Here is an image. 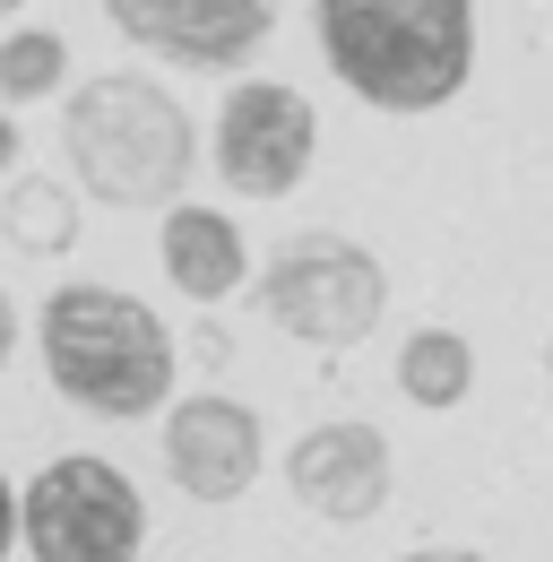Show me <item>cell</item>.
<instances>
[{
    "instance_id": "6da1fadb",
    "label": "cell",
    "mask_w": 553,
    "mask_h": 562,
    "mask_svg": "<svg viewBox=\"0 0 553 562\" xmlns=\"http://www.w3.org/2000/svg\"><path fill=\"white\" fill-rule=\"evenodd\" d=\"M312 35L372 113H441L476 78V0H312Z\"/></svg>"
},
{
    "instance_id": "7a4b0ae2",
    "label": "cell",
    "mask_w": 553,
    "mask_h": 562,
    "mask_svg": "<svg viewBox=\"0 0 553 562\" xmlns=\"http://www.w3.org/2000/svg\"><path fill=\"white\" fill-rule=\"evenodd\" d=\"M61 147H69V182L95 209H173L191 165H200V131L182 113V95L147 70H95L69 87L61 104Z\"/></svg>"
},
{
    "instance_id": "3957f363",
    "label": "cell",
    "mask_w": 553,
    "mask_h": 562,
    "mask_svg": "<svg viewBox=\"0 0 553 562\" xmlns=\"http://www.w3.org/2000/svg\"><path fill=\"white\" fill-rule=\"evenodd\" d=\"M35 355L69 407H87L104 424L156 416L173 398V372H182L173 329L122 285H53L35 312Z\"/></svg>"
},
{
    "instance_id": "277c9868",
    "label": "cell",
    "mask_w": 553,
    "mask_h": 562,
    "mask_svg": "<svg viewBox=\"0 0 553 562\" xmlns=\"http://www.w3.org/2000/svg\"><path fill=\"white\" fill-rule=\"evenodd\" d=\"M260 321L294 347H320V355H346L363 347L381 321H390V269L346 243L329 225H303L285 234L260 269Z\"/></svg>"
},
{
    "instance_id": "5b68a950",
    "label": "cell",
    "mask_w": 553,
    "mask_h": 562,
    "mask_svg": "<svg viewBox=\"0 0 553 562\" xmlns=\"http://www.w3.org/2000/svg\"><path fill=\"white\" fill-rule=\"evenodd\" d=\"M18 546L35 562H138L147 502L113 459L61 450L35 468V485H18Z\"/></svg>"
},
{
    "instance_id": "8992f818",
    "label": "cell",
    "mask_w": 553,
    "mask_h": 562,
    "mask_svg": "<svg viewBox=\"0 0 553 562\" xmlns=\"http://www.w3.org/2000/svg\"><path fill=\"white\" fill-rule=\"evenodd\" d=\"M312 147H320V113L303 87H276V78H242L225 87L216 104V139L207 165L234 200H294L303 173H312Z\"/></svg>"
},
{
    "instance_id": "52a82bcc",
    "label": "cell",
    "mask_w": 553,
    "mask_h": 562,
    "mask_svg": "<svg viewBox=\"0 0 553 562\" xmlns=\"http://www.w3.org/2000/svg\"><path fill=\"white\" fill-rule=\"evenodd\" d=\"M113 35L165 70H242L276 35V0H95Z\"/></svg>"
},
{
    "instance_id": "ba28073f",
    "label": "cell",
    "mask_w": 553,
    "mask_h": 562,
    "mask_svg": "<svg viewBox=\"0 0 553 562\" xmlns=\"http://www.w3.org/2000/svg\"><path fill=\"white\" fill-rule=\"evenodd\" d=\"M269 468V432L242 398L225 390H191V398H165V476L191 493V502H242Z\"/></svg>"
},
{
    "instance_id": "9c48e42d",
    "label": "cell",
    "mask_w": 553,
    "mask_h": 562,
    "mask_svg": "<svg viewBox=\"0 0 553 562\" xmlns=\"http://www.w3.org/2000/svg\"><path fill=\"white\" fill-rule=\"evenodd\" d=\"M285 493L329 519V528H363L390 510V432L363 416L346 424H312L294 450H285Z\"/></svg>"
},
{
    "instance_id": "30bf717a",
    "label": "cell",
    "mask_w": 553,
    "mask_h": 562,
    "mask_svg": "<svg viewBox=\"0 0 553 562\" xmlns=\"http://www.w3.org/2000/svg\"><path fill=\"white\" fill-rule=\"evenodd\" d=\"M165 278L182 285L200 312L234 303L242 278H251V243H242V225H234V216H216V209L173 200V209H165Z\"/></svg>"
},
{
    "instance_id": "8fae6325",
    "label": "cell",
    "mask_w": 553,
    "mask_h": 562,
    "mask_svg": "<svg viewBox=\"0 0 553 562\" xmlns=\"http://www.w3.org/2000/svg\"><path fill=\"white\" fill-rule=\"evenodd\" d=\"M78 200H69L61 173H9V191H0V234L26 251V260H61L78 251Z\"/></svg>"
},
{
    "instance_id": "7c38bea8",
    "label": "cell",
    "mask_w": 553,
    "mask_h": 562,
    "mask_svg": "<svg viewBox=\"0 0 553 562\" xmlns=\"http://www.w3.org/2000/svg\"><path fill=\"white\" fill-rule=\"evenodd\" d=\"M398 398L424 407V416H450V407H467V390H476V347L459 338V329H415L407 347H398Z\"/></svg>"
},
{
    "instance_id": "4fadbf2b",
    "label": "cell",
    "mask_w": 553,
    "mask_h": 562,
    "mask_svg": "<svg viewBox=\"0 0 553 562\" xmlns=\"http://www.w3.org/2000/svg\"><path fill=\"white\" fill-rule=\"evenodd\" d=\"M69 87V44L53 26H9L0 35V104L18 113V104H44V95H61Z\"/></svg>"
},
{
    "instance_id": "5bb4252c",
    "label": "cell",
    "mask_w": 553,
    "mask_h": 562,
    "mask_svg": "<svg viewBox=\"0 0 553 562\" xmlns=\"http://www.w3.org/2000/svg\"><path fill=\"white\" fill-rule=\"evenodd\" d=\"M191 355H200L207 372H216V363H234V338H225L216 321H200V338H191Z\"/></svg>"
},
{
    "instance_id": "9a60e30c",
    "label": "cell",
    "mask_w": 553,
    "mask_h": 562,
    "mask_svg": "<svg viewBox=\"0 0 553 562\" xmlns=\"http://www.w3.org/2000/svg\"><path fill=\"white\" fill-rule=\"evenodd\" d=\"M9 546H18V485L0 476V562H9Z\"/></svg>"
},
{
    "instance_id": "2e32d148",
    "label": "cell",
    "mask_w": 553,
    "mask_h": 562,
    "mask_svg": "<svg viewBox=\"0 0 553 562\" xmlns=\"http://www.w3.org/2000/svg\"><path fill=\"white\" fill-rule=\"evenodd\" d=\"M9 355H18V303H9V285H0V372H9Z\"/></svg>"
},
{
    "instance_id": "e0dca14e",
    "label": "cell",
    "mask_w": 553,
    "mask_h": 562,
    "mask_svg": "<svg viewBox=\"0 0 553 562\" xmlns=\"http://www.w3.org/2000/svg\"><path fill=\"white\" fill-rule=\"evenodd\" d=\"M18 147L26 139H18V122H9V104H0V173H18Z\"/></svg>"
},
{
    "instance_id": "ac0fdd59",
    "label": "cell",
    "mask_w": 553,
    "mask_h": 562,
    "mask_svg": "<svg viewBox=\"0 0 553 562\" xmlns=\"http://www.w3.org/2000/svg\"><path fill=\"white\" fill-rule=\"evenodd\" d=\"M398 562H484V554H459V546H432V554H398Z\"/></svg>"
},
{
    "instance_id": "d6986e66",
    "label": "cell",
    "mask_w": 553,
    "mask_h": 562,
    "mask_svg": "<svg viewBox=\"0 0 553 562\" xmlns=\"http://www.w3.org/2000/svg\"><path fill=\"white\" fill-rule=\"evenodd\" d=\"M0 9H26V0H0Z\"/></svg>"
},
{
    "instance_id": "ffe728a7",
    "label": "cell",
    "mask_w": 553,
    "mask_h": 562,
    "mask_svg": "<svg viewBox=\"0 0 553 562\" xmlns=\"http://www.w3.org/2000/svg\"><path fill=\"white\" fill-rule=\"evenodd\" d=\"M545 372H553V347H545Z\"/></svg>"
}]
</instances>
